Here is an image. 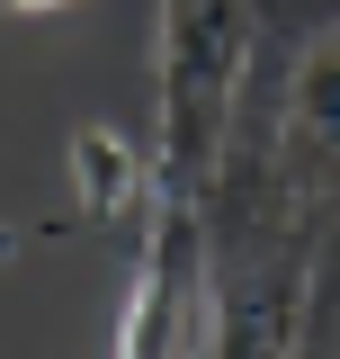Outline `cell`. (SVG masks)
<instances>
[{
  "instance_id": "277c9868",
  "label": "cell",
  "mask_w": 340,
  "mask_h": 359,
  "mask_svg": "<svg viewBox=\"0 0 340 359\" xmlns=\"http://www.w3.org/2000/svg\"><path fill=\"white\" fill-rule=\"evenodd\" d=\"M304 341L323 359H340V233L323 243V261H313V297H304Z\"/></svg>"
},
{
  "instance_id": "7a4b0ae2",
  "label": "cell",
  "mask_w": 340,
  "mask_h": 359,
  "mask_svg": "<svg viewBox=\"0 0 340 359\" xmlns=\"http://www.w3.org/2000/svg\"><path fill=\"white\" fill-rule=\"evenodd\" d=\"M260 0H162V54H153V189L206 207L233 99L251 72Z\"/></svg>"
},
{
  "instance_id": "6da1fadb",
  "label": "cell",
  "mask_w": 340,
  "mask_h": 359,
  "mask_svg": "<svg viewBox=\"0 0 340 359\" xmlns=\"http://www.w3.org/2000/svg\"><path fill=\"white\" fill-rule=\"evenodd\" d=\"M206 207H269L323 243L340 233V0H260Z\"/></svg>"
},
{
  "instance_id": "3957f363",
  "label": "cell",
  "mask_w": 340,
  "mask_h": 359,
  "mask_svg": "<svg viewBox=\"0 0 340 359\" xmlns=\"http://www.w3.org/2000/svg\"><path fill=\"white\" fill-rule=\"evenodd\" d=\"M117 359H206V207L143 189V252L117 314Z\"/></svg>"
},
{
  "instance_id": "5b68a950",
  "label": "cell",
  "mask_w": 340,
  "mask_h": 359,
  "mask_svg": "<svg viewBox=\"0 0 340 359\" xmlns=\"http://www.w3.org/2000/svg\"><path fill=\"white\" fill-rule=\"evenodd\" d=\"M0 9H63V0H0Z\"/></svg>"
}]
</instances>
